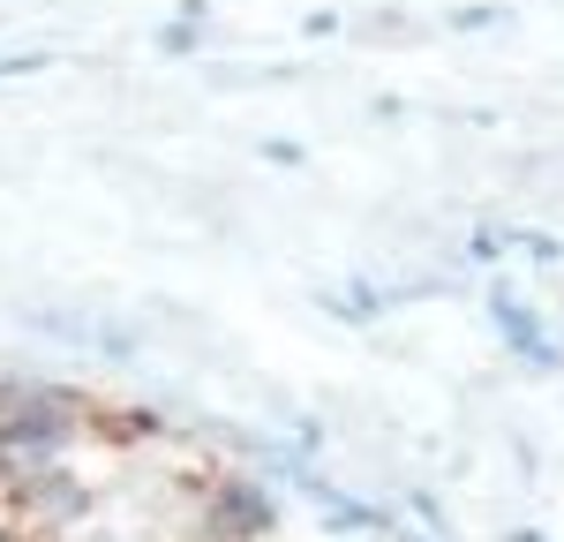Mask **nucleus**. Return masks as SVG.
Here are the masks:
<instances>
[{"mask_svg":"<svg viewBox=\"0 0 564 542\" xmlns=\"http://www.w3.org/2000/svg\"><path fill=\"white\" fill-rule=\"evenodd\" d=\"M481 23H505V8H459L452 31H481Z\"/></svg>","mask_w":564,"mask_h":542,"instance_id":"nucleus-7","label":"nucleus"},{"mask_svg":"<svg viewBox=\"0 0 564 542\" xmlns=\"http://www.w3.org/2000/svg\"><path fill=\"white\" fill-rule=\"evenodd\" d=\"M271 520H279V505H271L263 483H218L204 497V535L212 542H257L271 535Z\"/></svg>","mask_w":564,"mask_h":542,"instance_id":"nucleus-2","label":"nucleus"},{"mask_svg":"<svg viewBox=\"0 0 564 542\" xmlns=\"http://www.w3.org/2000/svg\"><path fill=\"white\" fill-rule=\"evenodd\" d=\"M45 68H53V53H8L0 61V76H45Z\"/></svg>","mask_w":564,"mask_h":542,"instance_id":"nucleus-5","label":"nucleus"},{"mask_svg":"<svg viewBox=\"0 0 564 542\" xmlns=\"http://www.w3.org/2000/svg\"><path fill=\"white\" fill-rule=\"evenodd\" d=\"M76 422H84V400H76V392H61V384H45L23 414H8V422H0V475H8V483H23V475L61 467V452L76 445Z\"/></svg>","mask_w":564,"mask_h":542,"instance_id":"nucleus-1","label":"nucleus"},{"mask_svg":"<svg viewBox=\"0 0 564 542\" xmlns=\"http://www.w3.org/2000/svg\"><path fill=\"white\" fill-rule=\"evenodd\" d=\"M15 512L39 520V528H68V520H84V512H90V490L76 483V467L61 459V467H45V475H23V483H15Z\"/></svg>","mask_w":564,"mask_h":542,"instance_id":"nucleus-3","label":"nucleus"},{"mask_svg":"<svg viewBox=\"0 0 564 542\" xmlns=\"http://www.w3.org/2000/svg\"><path fill=\"white\" fill-rule=\"evenodd\" d=\"M196 39H204V31H196V15H181V23H166V39H159V45H166V53H188Z\"/></svg>","mask_w":564,"mask_h":542,"instance_id":"nucleus-6","label":"nucleus"},{"mask_svg":"<svg viewBox=\"0 0 564 542\" xmlns=\"http://www.w3.org/2000/svg\"><path fill=\"white\" fill-rule=\"evenodd\" d=\"M489 302H497V324H505V347H512V355L542 361V369H550V361H557V347H550V339H542V316L527 310V302H520V294H512V286H497V294H489Z\"/></svg>","mask_w":564,"mask_h":542,"instance_id":"nucleus-4","label":"nucleus"},{"mask_svg":"<svg viewBox=\"0 0 564 542\" xmlns=\"http://www.w3.org/2000/svg\"><path fill=\"white\" fill-rule=\"evenodd\" d=\"M263 159H271V166H302V143H286V136H271V143H263Z\"/></svg>","mask_w":564,"mask_h":542,"instance_id":"nucleus-8","label":"nucleus"}]
</instances>
